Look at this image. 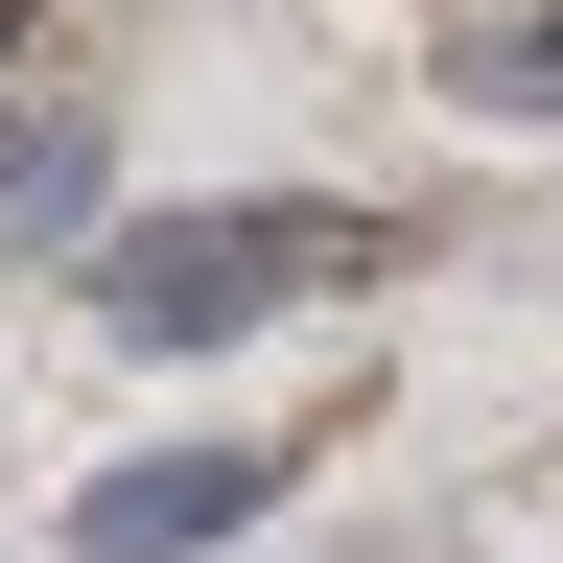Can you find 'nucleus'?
Segmentation results:
<instances>
[{
	"instance_id": "f257e3e1",
	"label": "nucleus",
	"mask_w": 563,
	"mask_h": 563,
	"mask_svg": "<svg viewBox=\"0 0 563 563\" xmlns=\"http://www.w3.org/2000/svg\"><path fill=\"white\" fill-rule=\"evenodd\" d=\"M352 258V211H306V188H235V211H118L95 235V306L141 329V352H235V329H282L306 282Z\"/></svg>"
},
{
	"instance_id": "20e7f679",
	"label": "nucleus",
	"mask_w": 563,
	"mask_h": 563,
	"mask_svg": "<svg viewBox=\"0 0 563 563\" xmlns=\"http://www.w3.org/2000/svg\"><path fill=\"white\" fill-rule=\"evenodd\" d=\"M470 118H563V0H540V24H493V47H470Z\"/></svg>"
},
{
	"instance_id": "7ed1b4c3",
	"label": "nucleus",
	"mask_w": 563,
	"mask_h": 563,
	"mask_svg": "<svg viewBox=\"0 0 563 563\" xmlns=\"http://www.w3.org/2000/svg\"><path fill=\"white\" fill-rule=\"evenodd\" d=\"M95 165H118L95 95H24V118H0V235H95Z\"/></svg>"
},
{
	"instance_id": "39448f33",
	"label": "nucleus",
	"mask_w": 563,
	"mask_h": 563,
	"mask_svg": "<svg viewBox=\"0 0 563 563\" xmlns=\"http://www.w3.org/2000/svg\"><path fill=\"white\" fill-rule=\"evenodd\" d=\"M0 47H24V0H0Z\"/></svg>"
},
{
	"instance_id": "f03ea898",
	"label": "nucleus",
	"mask_w": 563,
	"mask_h": 563,
	"mask_svg": "<svg viewBox=\"0 0 563 563\" xmlns=\"http://www.w3.org/2000/svg\"><path fill=\"white\" fill-rule=\"evenodd\" d=\"M282 517V446H141L70 493V563H188V540H258Z\"/></svg>"
}]
</instances>
